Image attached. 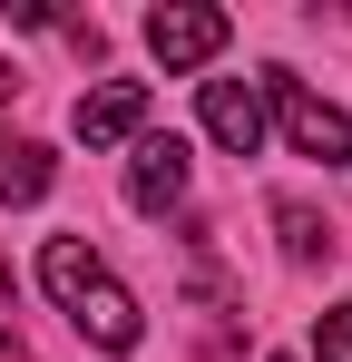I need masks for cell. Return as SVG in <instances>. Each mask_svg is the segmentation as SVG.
I'll use <instances>...</instances> for the list:
<instances>
[{"mask_svg": "<svg viewBox=\"0 0 352 362\" xmlns=\"http://www.w3.org/2000/svg\"><path fill=\"white\" fill-rule=\"evenodd\" d=\"M196 108H206V137H216L225 157H254V147H264V88H254V78H206Z\"/></svg>", "mask_w": 352, "mask_h": 362, "instance_id": "cell-4", "label": "cell"}, {"mask_svg": "<svg viewBox=\"0 0 352 362\" xmlns=\"http://www.w3.org/2000/svg\"><path fill=\"white\" fill-rule=\"evenodd\" d=\"M254 88H264V118H284L293 157H323V167H352V118L333 108V98H313V88H303L293 69H264Z\"/></svg>", "mask_w": 352, "mask_h": 362, "instance_id": "cell-2", "label": "cell"}, {"mask_svg": "<svg viewBox=\"0 0 352 362\" xmlns=\"http://www.w3.org/2000/svg\"><path fill=\"white\" fill-rule=\"evenodd\" d=\"M127 206H137V216L186 206V137H137V157H127Z\"/></svg>", "mask_w": 352, "mask_h": 362, "instance_id": "cell-6", "label": "cell"}, {"mask_svg": "<svg viewBox=\"0 0 352 362\" xmlns=\"http://www.w3.org/2000/svg\"><path fill=\"white\" fill-rule=\"evenodd\" d=\"M274 226H284V255H293V264H323V255H333V226H323L313 206H293V196L274 206Z\"/></svg>", "mask_w": 352, "mask_h": 362, "instance_id": "cell-8", "label": "cell"}, {"mask_svg": "<svg viewBox=\"0 0 352 362\" xmlns=\"http://www.w3.org/2000/svg\"><path fill=\"white\" fill-rule=\"evenodd\" d=\"M49 177H59V157L40 137H0V206H40Z\"/></svg>", "mask_w": 352, "mask_h": 362, "instance_id": "cell-7", "label": "cell"}, {"mask_svg": "<svg viewBox=\"0 0 352 362\" xmlns=\"http://www.w3.org/2000/svg\"><path fill=\"white\" fill-rule=\"evenodd\" d=\"M10 88H20V69H0V98H10Z\"/></svg>", "mask_w": 352, "mask_h": 362, "instance_id": "cell-10", "label": "cell"}, {"mask_svg": "<svg viewBox=\"0 0 352 362\" xmlns=\"http://www.w3.org/2000/svg\"><path fill=\"white\" fill-rule=\"evenodd\" d=\"M69 127H78L88 147H117V137H137V127H147V78H98V88H78Z\"/></svg>", "mask_w": 352, "mask_h": 362, "instance_id": "cell-5", "label": "cell"}, {"mask_svg": "<svg viewBox=\"0 0 352 362\" xmlns=\"http://www.w3.org/2000/svg\"><path fill=\"white\" fill-rule=\"evenodd\" d=\"M225 40H235V20H225V10H196V0H167V10H147V49H157L167 69H206Z\"/></svg>", "mask_w": 352, "mask_h": 362, "instance_id": "cell-3", "label": "cell"}, {"mask_svg": "<svg viewBox=\"0 0 352 362\" xmlns=\"http://www.w3.org/2000/svg\"><path fill=\"white\" fill-rule=\"evenodd\" d=\"M313 362H352V303H333V313L313 323Z\"/></svg>", "mask_w": 352, "mask_h": 362, "instance_id": "cell-9", "label": "cell"}, {"mask_svg": "<svg viewBox=\"0 0 352 362\" xmlns=\"http://www.w3.org/2000/svg\"><path fill=\"white\" fill-rule=\"evenodd\" d=\"M274 362H293V353H274Z\"/></svg>", "mask_w": 352, "mask_h": 362, "instance_id": "cell-11", "label": "cell"}, {"mask_svg": "<svg viewBox=\"0 0 352 362\" xmlns=\"http://www.w3.org/2000/svg\"><path fill=\"white\" fill-rule=\"evenodd\" d=\"M40 284L59 294V313H69V323H78L98 353H137V343H147L137 294H127V284H117V274H108V264H98L78 235H49V245H40Z\"/></svg>", "mask_w": 352, "mask_h": 362, "instance_id": "cell-1", "label": "cell"}]
</instances>
